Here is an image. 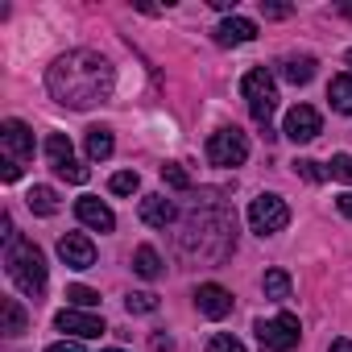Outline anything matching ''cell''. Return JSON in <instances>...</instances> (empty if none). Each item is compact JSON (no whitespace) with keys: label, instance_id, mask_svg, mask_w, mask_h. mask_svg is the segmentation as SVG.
<instances>
[{"label":"cell","instance_id":"cell-1","mask_svg":"<svg viewBox=\"0 0 352 352\" xmlns=\"http://www.w3.org/2000/svg\"><path fill=\"white\" fill-rule=\"evenodd\" d=\"M46 87H50V96H54L63 108L87 112V108L112 100L116 71H112V63H108L104 54H96V50H67V54H58V58L50 63Z\"/></svg>","mask_w":352,"mask_h":352},{"label":"cell","instance_id":"cell-2","mask_svg":"<svg viewBox=\"0 0 352 352\" xmlns=\"http://www.w3.org/2000/svg\"><path fill=\"white\" fill-rule=\"evenodd\" d=\"M5 265H9V278H13V286L21 294H30V298H42L46 294V257H42V249L34 241L17 236L5 249Z\"/></svg>","mask_w":352,"mask_h":352},{"label":"cell","instance_id":"cell-3","mask_svg":"<svg viewBox=\"0 0 352 352\" xmlns=\"http://www.w3.org/2000/svg\"><path fill=\"white\" fill-rule=\"evenodd\" d=\"M241 91H245V100H249L253 120L265 124V133H270V120H274V108H278V83H274V75H270L265 67H253V71L245 75Z\"/></svg>","mask_w":352,"mask_h":352},{"label":"cell","instance_id":"cell-4","mask_svg":"<svg viewBox=\"0 0 352 352\" xmlns=\"http://www.w3.org/2000/svg\"><path fill=\"white\" fill-rule=\"evenodd\" d=\"M253 331H257L261 352H294V344H298V336H302L298 315H290V311H278L274 319H257Z\"/></svg>","mask_w":352,"mask_h":352},{"label":"cell","instance_id":"cell-5","mask_svg":"<svg viewBox=\"0 0 352 352\" xmlns=\"http://www.w3.org/2000/svg\"><path fill=\"white\" fill-rule=\"evenodd\" d=\"M290 224V208H286V199L282 195H257L253 204H249V228L257 232V236H274V232H282Z\"/></svg>","mask_w":352,"mask_h":352},{"label":"cell","instance_id":"cell-6","mask_svg":"<svg viewBox=\"0 0 352 352\" xmlns=\"http://www.w3.org/2000/svg\"><path fill=\"white\" fill-rule=\"evenodd\" d=\"M245 157H249V137L241 133V129H216L212 137H208V162L212 166H245Z\"/></svg>","mask_w":352,"mask_h":352},{"label":"cell","instance_id":"cell-7","mask_svg":"<svg viewBox=\"0 0 352 352\" xmlns=\"http://www.w3.org/2000/svg\"><path fill=\"white\" fill-rule=\"evenodd\" d=\"M46 157H50V170L58 174V179H67V183H87V166L75 157V149H71V141H67L63 133H50V137H46Z\"/></svg>","mask_w":352,"mask_h":352},{"label":"cell","instance_id":"cell-8","mask_svg":"<svg viewBox=\"0 0 352 352\" xmlns=\"http://www.w3.org/2000/svg\"><path fill=\"white\" fill-rule=\"evenodd\" d=\"M54 327H58V331H67V336H79V340H96V336H104V331H108L100 315L79 311V307H63V311L54 315Z\"/></svg>","mask_w":352,"mask_h":352},{"label":"cell","instance_id":"cell-9","mask_svg":"<svg viewBox=\"0 0 352 352\" xmlns=\"http://www.w3.org/2000/svg\"><path fill=\"white\" fill-rule=\"evenodd\" d=\"M0 149H5L9 162L25 166V162L34 157V133H30L21 120H5V124H0Z\"/></svg>","mask_w":352,"mask_h":352},{"label":"cell","instance_id":"cell-10","mask_svg":"<svg viewBox=\"0 0 352 352\" xmlns=\"http://www.w3.org/2000/svg\"><path fill=\"white\" fill-rule=\"evenodd\" d=\"M319 129H323V120H319V112H315L311 104H294V108L286 112V120H282V133H286L294 145L315 141V137H319Z\"/></svg>","mask_w":352,"mask_h":352},{"label":"cell","instance_id":"cell-11","mask_svg":"<svg viewBox=\"0 0 352 352\" xmlns=\"http://www.w3.org/2000/svg\"><path fill=\"white\" fill-rule=\"evenodd\" d=\"M58 257L71 265V270H91L96 265V245L83 236V232H67L58 241Z\"/></svg>","mask_w":352,"mask_h":352},{"label":"cell","instance_id":"cell-12","mask_svg":"<svg viewBox=\"0 0 352 352\" xmlns=\"http://www.w3.org/2000/svg\"><path fill=\"white\" fill-rule=\"evenodd\" d=\"M195 307H199V315H208V319H224V315L232 311V294H228L224 286H216V282H204V286L195 290Z\"/></svg>","mask_w":352,"mask_h":352},{"label":"cell","instance_id":"cell-13","mask_svg":"<svg viewBox=\"0 0 352 352\" xmlns=\"http://www.w3.org/2000/svg\"><path fill=\"white\" fill-rule=\"evenodd\" d=\"M75 216H79L87 228H96V232H112V228H116L112 208H108V204H100L96 195H83V199L75 204Z\"/></svg>","mask_w":352,"mask_h":352},{"label":"cell","instance_id":"cell-14","mask_svg":"<svg viewBox=\"0 0 352 352\" xmlns=\"http://www.w3.org/2000/svg\"><path fill=\"white\" fill-rule=\"evenodd\" d=\"M257 38V25L249 21V17H224L220 25H216V42L220 46H245V42H253Z\"/></svg>","mask_w":352,"mask_h":352},{"label":"cell","instance_id":"cell-15","mask_svg":"<svg viewBox=\"0 0 352 352\" xmlns=\"http://www.w3.org/2000/svg\"><path fill=\"white\" fill-rule=\"evenodd\" d=\"M174 204L166 199V195H145L141 199V220L149 224V228H166V224H174Z\"/></svg>","mask_w":352,"mask_h":352},{"label":"cell","instance_id":"cell-16","mask_svg":"<svg viewBox=\"0 0 352 352\" xmlns=\"http://www.w3.org/2000/svg\"><path fill=\"white\" fill-rule=\"evenodd\" d=\"M278 67H282V79H290V83H311L315 79V58L311 54H286Z\"/></svg>","mask_w":352,"mask_h":352},{"label":"cell","instance_id":"cell-17","mask_svg":"<svg viewBox=\"0 0 352 352\" xmlns=\"http://www.w3.org/2000/svg\"><path fill=\"white\" fill-rule=\"evenodd\" d=\"M327 100H331L336 112L352 116V75H336V79L327 83Z\"/></svg>","mask_w":352,"mask_h":352},{"label":"cell","instance_id":"cell-18","mask_svg":"<svg viewBox=\"0 0 352 352\" xmlns=\"http://www.w3.org/2000/svg\"><path fill=\"white\" fill-rule=\"evenodd\" d=\"M87 157L91 162H108L112 157V129H104V124L87 129Z\"/></svg>","mask_w":352,"mask_h":352},{"label":"cell","instance_id":"cell-19","mask_svg":"<svg viewBox=\"0 0 352 352\" xmlns=\"http://www.w3.org/2000/svg\"><path fill=\"white\" fill-rule=\"evenodd\" d=\"M133 274H141L145 282H153V278L162 274V257H157V249H149V245H141V249L133 253Z\"/></svg>","mask_w":352,"mask_h":352},{"label":"cell","instance_id":"cell-20","mask_svg":"<svg viewBox=\"0 0 352 352\" xmlns=\"http://www.w3.org/2000/svg\"><path fill=\"white\" fill-rule=\"evenodd\" d=\"M261 290H265V298H274V302H286V298H290V274H286V270H265V278H261Z\"/></svg>","mask_w":352,"mask_h":352},{"label":"cell","instance_id":"cell-21","mask_svg":"<svg viewBox=\"0 0 352 352\" xmlns=\"http://www.w3.org/2000/svg\"><path fill=\"white\" fill-rule=\"evenodd\" d=\"M0 311H5V336H21L25 327H30V319H25V311H21V302L17 298H0Z\"/></svg>","mask_w":352,"mask_h":352},{"label":"cell","instance_id":"cell-22","mask_svg":"<svg viewBox=\"0 0 352 352\" xmlns=\"http://www.w3.org/2000/svg\"><path fill=\"white\" fill-rule=\"evenodd\" d=\"M25 204H30L34 216H54V212H58V195H54V187H34V191L25 195Z\"/></svg>","mask_w":352,"mask_h":352},{"label":"cell","instance_id":"cell-23","mask_svg":"<svg viewBox=\"0 0 352 352\" xmlns=\"http://www.w3.org/2000/svg\"><path fill=\"white\" fill-rule=\"evenodd\" d=\"M124 307H129V315H153V311H157V294H149V290H133V294L124 298Z\"/></svg>","mask_w":352,"mask_h":352},{"label":"cell","instance_id":"cell-24","mask_svg":"<svg viewBox=\"0 0 352 352\" xmlns=\"http://www.w3.org/2000/svg\"><path fill=\"white\" fill-rule=\"evenodd\" d=\"M162 179H166V187H174V191H187V187H191V174H187L179 162H166V166H162Z\"/></svg>","mask_w":352,"mask_h":352},{"label":"cell","instance_id":"cell-25","mask_svg":"<svg viewBox=\"0 0 352 352\" xmlns=\"http://www.w3.org/2000/svg\"><path fill=\"white\" fill-rule=\"evenodd\" d=\"M67 302L79 307V311H91V307L100 302V294H96L91 286H67Z\"/></svg>","mask_w":352,"mask_h":352},{"label":"cell","instance_id":"cell-26","mask_svg":"<svg viewBox=\"0 0 352 352\" xmlns=\"http://www.w3.org/2000/svg\"><path fill=\"white\" fill-rule=\"evenodd\" d=\"M112 195H133L137 187H141V179H137V170H120V174H112Z\"/></svg>","mask_w":352,"mask_h":352},{"label":"cell","instance_id":"cell-27","mask_svg":"<svg viewBox=\"0 0 352 352\" xmlns=\"http://www.w3.org/2000/svg\"><path fill=\"white\" fill-rule=\"evenodd\" d=\"M327 174H331V179H340V183H352V153H336L331 166H327Z\"/></svg>","mask_w":352,"mask_h":352},{"label":"cell","instance_id":"cell-28","mask_svg":"<svg viewBox=\"0 0 352 352\" xmlns=\"http://www.w3.org/2000/svg\"><path fill=\"white\" fill-rule=\"evenodd\" d=\"M294 174H302L307 183H323L327 179V170H319V162H311V157H298L294 162Z\"/></svg>","mask_w":352,"mask_h":352},{"label":"cell","instance_id":"cell-29","mask_svg":"<svg viewBox=\"0 0 352 352\" xmlns=\"http://www.w3.org/2000/svg\"><path fill=\"white\" fill-rule=\"evenodd\" d=\"M208 352H245V344H241L236 336L220 331V336H212V340H208Z\"/></svg>","mask_w":352,"mask_h":352},{"label":"cell","instance_id":"cell-30","mask_svg":"<svg viewBox=\"0 0 352 352\" xmlns=\"http://www.w3.org/2000/svg\"><path fill=\"white\" fill-rule=\"evenodd\" d=\"M261 13H265V17H290L294 9H290V5H265V0H261Z\"/></svg>","mask_w":352,"mask_h":352},{"label":"cell","instance_id":"cell-31","mask_svg":"<svg viewBox=\"0 0 352 352\" xmlns=\"http://www.w3.org/2000/svg\"><path fill=\"white\" fill-rule=\"evenodd\" d=\"M46 352H83V348H79L75 340H58V344H50Z\"/></svg>","mask_w":352,"mask_h":352},{"label":"cell","instance_id":"cell-32","mask_svg":"<svg viewBox=\"0 0 352 352\" xmlns=\"http://www.w3.org/2000/svg\"><path fill=\"white\" fill-rule=\"evenodd\" d=\"M336 204H340V212H344V216H348V220H352V191H344V195H340V199H336Z\"/></svg>","mask_w":352,"mask_h":352},{"label":"cell","instance_id":"cell-33","mask_svg":"<svg viewBox=\"0 0 352 352\" xmlns=\"http://www.w3.org/2000/svg\"><path fill=\"white\" fill-rule=\"evenodd\" d=\"M327 352H352V340H331V348Z\"/></svg>","mask_w":352,"mask_h":352},{"label":"cell","instance_id":"cell-34","mask_svg":"<svg viewBox=\"0 0 352 352\" xmlns=\"http://www.w3.org/2000/svg\"><path fill=\"white\" fill-rule=\"evenodd\" d=\"M153 348L157 352H170V336H153Z\"/></svg>","mask_w":352,"mask_h":352},{"label":"cell","instance_id":"cell-35","mask_svg":"<svg viewBox=\"0 0 352 352\" xmlns=\"http://www.w3.org/2000/svg\"><path fill=\"white\" fill-rule=\"evenodd\" d=\"M344 13H348V17H352V5H344Z\"/></svg>","mask_w":352,"mask_h":352},{"label":"cell","instance_id":"cell-36","mask_svg":"<svg viewBox=\"0 0 352 352\" xmlns=\"http://www.w3.org/2000/svg\"><path fill=\"white\" fill-rule=\"evenodd\" d=\"M104 352H124V348H104Z\"/></svg>","mask_w":352,"mask_h":352},{"label":"cell","instance_id":"cell-37","mask_svg":"<svg viewBox=\"0 0 352 352\" xmlns=\"http://www.w3.org/2000/svg\"><path fill=\"white\" fill-rule=\"evenodd\" d=\"M348 67H352V50H348Z\"/></svg>","mask_w":352,"mask_h":352}]
</instances>
